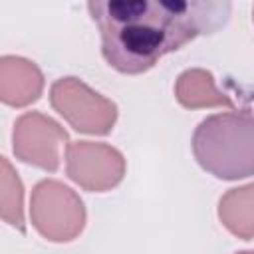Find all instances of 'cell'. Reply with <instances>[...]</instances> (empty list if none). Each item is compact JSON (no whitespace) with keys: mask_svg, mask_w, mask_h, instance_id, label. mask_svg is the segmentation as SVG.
<instances>
[{"mask_svg":"<svg viewBox=\"0 0 254 254\" xmlns=\"http://www.w3.org/2000/svg\"><path fill=\"white\" fill-rule=\"evenodd\" d=\"M101 36V56L125 75L149 71L163 56L230 18V0H87Z\"/></svg>","mask_w":254,"mask_h":254,"instance_id":"1","label":"cell"},{"mask_svg":"<svg viewBox=\"0 0 254 254\" xmlns=\"http://www.w3.org/2000/svg\"><path fill=\"white\" fill-rule=\"evenodd\" d=\"M196 163L216 179L238 181L254 173V123L250 107L216 113L192 133Z\"/></svg>","mask_w":254,"mask_h":254,"instance_id":"2","label":"cell"},{"mask_svg":"<svg viewBox=\"0 0 254 254\" xmlns=\"http://www.w3.org/2000/svg\"><path fill=\"white\" fill-rule=\"evenodd\" d=\"M30 218L46 240L69 242L85 226V206L75 190L60 181L46 179L32 190Z\"/></svg>","mask_w":254,"mask_h":254,"instance_id":"3","label":"cell"},{"mask_svg":"<svg viewBox=\"0 0 254 254\" xmlns=\"http://www.w3.org/2000/svg\"><path fill=\"white\" fill-rule=\"evenodd\" d=\"M52 107L79 133L107 135L117 121V105L77 77H62L50 89Z\"/></svg>","mask_w":254,"mask_h":254,"instance_id":"4","label":"cell"},{"mask_svg":"<svg viewBox=\"0 0 254 254\" xmlns=\"http://www.w3.org/2000/svg\"><path fill=\"white\" fill-rule=\"evenodd\" d=\"M67 143L69 137L62 125L44 113L30 111L14 121L12 149L22 163L54 173L60 169Z\"/></svg>","mask_w":254,"mask_h":254,"instance_id":"5","label":"cell"},{"mask_svg":"<svg viewBox=\"0 0 254 254\" xmlns=\"http://www.w3.org/2000/svg\"><path fill=\"white\" fill-rule=\"evenodd\" d=\"M123 155L105 143L75 141L65 149L67 177L89 192H107L117 187L125 177Z\"/></svg>","mask_w":254,"mask_h":254,"instance_id":"6","label":"cell"},{"mask_svg":"<svg viewBox=\"0 0 254 254\" xmlns=\"http://www.w3.org/2000/svg\"><path fill=\"white\" fill-rule=\"evenodd\" d=\"M44 91V73L40 67L18 56L0 58V101L10 107L36 103Z\"/></svg>","mask_w":254,"mask_h":254,"instance_id":"7","label":"cell"},{"mask_svg":"<svg viewBox=\"0 0 254 254\" xmlns=\"http://www.w3.org/2000/svg\"><path fill=\"white\" fill-rule=\"evenodd\" d=\"M177 101L187 109H198V107H228L236 109L234 101L216 89L214 77L210 71L194 67L187 69L179 75L175 85Z\"/></svg>","mask_w":254,"mask_h":254,"instance_id":"8","label":"cell"},{"mask_svg":"<svg viewBox=\"0 0 254 254\" xmlns=\"http://www.w3.org/2000/svg\"><path fill=\"white\" fill-rule=\"evenodd\" d=\"M0 218L18 232L26 234L24 220V187L4 155H0Z\"/></svg>","mask_w":254,"mask_h":254,"instance_id":"9","label":"cell"},{"mask_svg":"<svg viewBox=\"0 0 254 254\" xmlns=\"http://www.w3.org/2000/svg\"><path fill=\"white\" fill-rule=\"evenodd\" d=\"M218 216L232 234L242 240H252V185L228 190L220 198Z\"/></svg>","mask_w":254,"mask_h":254,"instance_id":"10","label":"cell"}]
</instances>
